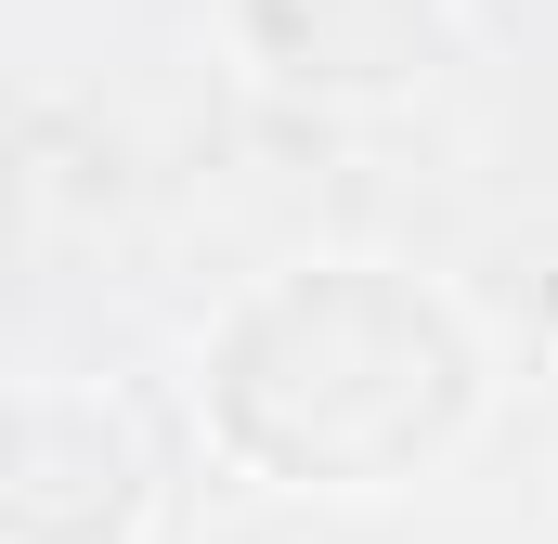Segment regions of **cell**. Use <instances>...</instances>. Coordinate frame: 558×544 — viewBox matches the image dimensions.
<instances>
[{
    "instance_id": "6da1fadb",
    "label": "cell",
    "mask_w": 558,
    "mask_h": 544,
    "mask_svg": "<svg viewBox=\"0 0 558 544\" xmlns=\"http://www.w3.org/2000/svg\"><path fill=\"white\" fill-rule=\"evenodd\" d=\"M195 403L208 441L274 493H403L481 428L494 350L416 272L299 260L221 311V337L195 350Z\"/></svg>"
},
{
    "instance_id": "7a4b0ae2",
    "label": "cell",
    "mask_w": 558,
    "mask_h": 544,
    "mask_svg": "<svg viewBox=\"0 0 558 544\" xmlns=\"http://www.w3.org/2000/svg\"><path fill=\"white\" fill-rule=\"evenodd\" d=\"M156 454L105 390H0V544H143Z\"/></svg>"
},
{
    "instance_id": "3957f363",
    "label": "cell",
    "mask_w": 558,
    "mask_h": 544,
    "mask_svg": "<svg viewBox=\"0 0 558 544\" xmlns=\"http://www.w3.org/2000/svg\"><path fill=\"white\" fill-rule=\"evenodd\" d=\"M247 39L299 91H416L454 52V0H247Z\"/></svg>"
}]
</instances>
